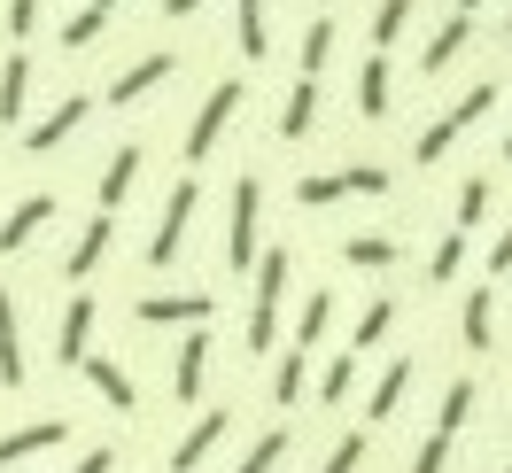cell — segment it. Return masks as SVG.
Listing matches in <instances>:
<instances>
[{"label": "cell", "mask_w": 512, "mask_h": 473, "mask_svg": "<svg viewBox=\"0 0 512 473\" xmlns=\"http://www.w3.org/2000/svg\"><path fill=\"white\" fill-rule=\"evenodd\" d=\"M280 295H288V256L272 249L264 264H256V303H249V357H264V349L280 342Z\"/></svg>", "instance_id": "obj_1"}, {"label": "cell", "mask_w": 512, "mask_h": 473, "mask_svg": "<svg viewBox=\"0 0 512 473\" xmlns=\"http://www.w3.org/2000/svg\"><path fill=\"white\" fill-rule=\"evenodd\" d=\"M256 225H264V187L249 179H233V225H225V272H249L256 256Z\"/></svg>", "instance_id": "obj_2"}, {"label": "cell", "mask_w": 512, "mask_h": 473, "mask_svg": "<svg viewBox=\"0 0 512 473\" xmlns=\"http://www.w3.org/2000/svg\"><path fill=\"white\" fill-rule=\"evenodd\" d=\"M194 202H202V179L187 171L179 187L163 194V225H156V241H148V264H156V272L171 264V256H179V241H187V225H194Z\"/></svg>", "instance_id": "obj_3"}, {"label": "cell", "mask_w": 512, "mask_h": 473, "mask_svg": "<svg viewBox=\"0 0 512 473\" xmlns=\"http://www.w3.org/2000/svg\"><path fill=\"white\" fill-rule=\"evenodd\" d=\"M233 101H241V86H233V78H225V86H210V101L194 109V125H187V163H210L225 117H233Z\"/></svg>", "instance_id": "obj_4"}, {"label": "cell", "mask_w": 512, "mask_h": 473, "mask_svg": "<svg viewBox=\"0 0 512 473\" xmlns=\"http://www.w3.org/2000/svg\"><path fill=\"white\" fill-rule=\"evenodd\" d=\"M55 357H63V365H86V357H94V295H86V287H78L63 303V318H55Z\"/></svg>", "instance_id": "obj_5"}, {"label": "cell", "mask_w": 512, "mask_h": 473, "mask_svg": "<svg viewBox=\"0 0 512 473\" xmlns=\"http://www.w3.org/2000/svg\"><path fill=\"white\" fill-rule=\"evenodd\" d=\"M78 125H86V94H63V109H47V117L24 132V148H32V156H55V148H63Z\"/></svg>", "instance_id": "obj_6"}, {"label": "cell", "mask_w": 512, "mask_h": 473, "mask_svg": "<svg viewBox=\"0 0 512 473\" xmlns=\"http://www.w3.org/2000/svg\"><path fill=\"white\" fill-rule=\"evenodd\" d=\"M202 373H210V334H187L179 357H171V396L194 404V396H202Z\"/></svg>", "instance_id": "obj_7"}, {"label": "cell", "mask_w": 512, "mask_h": 473, "mask_svg": "<svg viewBox=\"0 0 512 473\" xmlns=\"http://www.w3.org/2000/svg\"><path fill=\"white\" fill-rule=\"evenodd\" d=\"M140 318H148V326H179V318L202 326V318H210V295H202V287H187V295H140Z\"/></svg>", "instance_id": "obj_8"}, {"label": "cell", "mask_w": 512, "mask_h": 473, "mask_svg": "<svg viewBox=\"0 0 512 473\" xmlns=\"http://www.w3.org/2000/svg\"><path fill=\"white\" fill-rule=\"evenodd\" d=\"M55 210H63L55 194H32V202H16V210H8V225H0V256H16V249H24V241L39 233V225L55 218Z\"/></svg>", "instance_id": "obj_9"}, {"label": "cell", "mask_w": 512, "mask_h": 473, "mask_svg": "<svg viewBox=\"0 0 512 473\" xmlns=\"http://www.w3.org/2000/svg\"><path fill=\"white\" fill-rule=\"evenodd\" d=\"M140 163H148V156H140L132 140H125V148H117L109 163H101V218H109V210H117V202H125L132 187H140Z\"/></svg>", "instance_id": "obj_10"}, {"label": "cell", "mask_w": 512, "mask_h": 473, "mask_svg": "<svg viewBox=\"0 0 512 473\" xmlns=\"http://www.w3.org/2000/svg\"><path fill=\"white\" fill-rule=\"evenodd\" d=\"M218 435H225V411H202L187 435H179V450H171V473H194L210 450H218Z\"/></svg>", "instance_id": "obj_11"}, {"label": "cell", "mask_w": 512, "mask_h": 473, "mask_svg": "<svg viewBox=\"0 0 512 473\" xmlns=\"http://www.w3.org/2000/svg\"><path fill=\"white\" fill-rule=\"evenodd\" d=\"M0 388H24V334H16V295L0 287Z\"/></svg>", "instance_id": "obj_12"}, {"label": "cell", "mask_w": 512, "mask_h": 473, "mask_svg": "<svg viewBox=\"0 0 512 473\" xmlns=\"http://www.w3.org/2000/svg\"><path fill=\"white\" fill-rule=\"evenodd\" d=\"M163 78H171V55H148V63H132V70H117L109 78V101L125 109V101H140V94H156Z\"/></svg>", "instance_id": "obj_13"}, {"label": "cell", "mask_w": 512, "mask_h": 473, "mask_svg": "<svg viewBox=\"0 0 512 473\" xmlns=\"http://www.w3.org/2000/svg\"><path fill=\"white\" fill-rule=\"evenodd\" d=\"M458 326H466V349H497V295H489V287H466Z\"/></svg>", "instance_id": "obj_14"}, {"label": "cell", "mask_w": 512, "mask_h": 473, "mask_svg": "<svg viewBox=\"0 0 512 473\" xmlns=\"http://www.w3.org/2000/svg\"><path fill=\"white\" fill-rule=\"evenodd\" d=\"M86 380H94V396H109L117 411H140V388H132L125 365H109V357H86Z\"/></svg>", "instance_id": "obj_15"}, {"label": "cell", "mask_w": 512, "mask_h": 473, "mask_svg": "<svg viewBox=\"0 0 512 473\" xmlns=\"http://www.w3.org/2000/svg\"><path fill=\"white\" fill-rule=\"evenodd\" d=\"M55 442H63V419L16 427V435H0V466H16V458H39V450H55Z\"/></svg>", "instance_id": "obj_16"}, {"label": "cell", "mask_w": 512, "mask_h": 473, "mask_svg": "<svg viewBox=\"0 0 512 473\" xmlns=\"http://www.w3.org/2000/svg\"><path fill=\"white\" fill-rule=\"evenodd\" d=\"M233 47H241L249 63H264V55H272V32H264V0H241V8H233Z\"/></svg>", "instance_id": "obj_17"}, {"label": "cell", "mask_w": 512, "mask_h": 473, "mask_svg": "<svg viewBox=\"0 0 512 473\" xmlns=\"http://www.w3.org/2000/svg\"><path fill=\"white\" fill-rule=\"evenodd\" d=\"M311 125H319V78H295L288 109H280V140H303Z\"/></svg>", "instance_id": "obj_18"}, {"label": "cell", "mask_w": 512, "mask_h": 473, "mask_svg": "<svg viewBox=\"0 0 512 473\" xmlns=\"http://www.w3.org/2000/svg\"><path fill=\"white\" fill-rule=\"evenodd\" d=\"M357 109H365L373 125L396 109V101H388V55H365V70H357Z\"/></svg>", "instance_id": "obj_19"}, {"label": "cell", "mask_w": 512, "mask_h": 473, "mask_svg": "<svg viewBox=\"0 0 512 473\" xmlns=\"http://www.w3.org/2000/svg\"><path fill=\"white\" fill-rule=\"evenodd\" d=\"M24 94H32V63L8 55L0 63V125H24Z\"/></svg>", "instance_id": "obj_20"}, {"label": "cell", "mask_w": 512, "mask_h": 473, "mask_svg": "<svg viewBox=\"0 0 512 473\" xmlns=\"http://www.w3.org/2000/svg\"><path fill=\"white\" fill-rule=\"evenodd\" d=\"M109 233H117V218H94L86 233H78V249H70V264H63V272H70V287L86 280V272H94L101 256H109Z\"/></svg>", "instance_id": "obj_21"}, {"label": "cell", "mask_w": 512, "mask_h": 473, "mask_svg": "<svg viewBox=\"0 0 512 473\" xmlns=\"http://www.w3.org/2000/svg\"><path fill=\"white\" fill-rule=\"evenodd\" d=\"M466 39H474V16H450L443 32L427 39V55H419V63H427V78H435V70H450V63H458V47H466Z\"/></svg>", "instance_id": "obj_22"}, {"label": "cell", "mask_w": 512, "mask_h": 473, "mask_svg": "<svg viewBox=\"0 0 512 473\" xmlns=\"http://www.w3.org/2000/svg\"><path fill=\"white\" fill-rule=\"evenodd\" d=\"M404 388H412V357H396L381 380H373V396H365V411L373 419H396V404H404Z\"/></svg>", "instance_id": "obj_23"}, {"label": "cell", "mask_w": 512, "mask_h": 473, "mask_svg": "<svg viewBox=\"0 0 512 473\" xmlns=\"http://www.w3.org/2000/svg\"><path fill=\"white\" fill-rule=\"evenodd\" d=\"M342 256H350L357 272H388V264H396V241H388V233H350Z\"/></svg>", "instance_id": "obj_24"}, {"label": "cell", "mask_w": 512, "mask_h": 473, "mask_svg": "<svg viewBox=\"0 0 512 473\" xmlns=\"http://www.w3.org/2000/svg\"><path fill=\"white\" fill-rule=\"evenodd\" d=\"M466 419H474V380H450V388H443V411H435V435L450 442Z\"/></svg>", "instance_id": "obj_25"}, {"label": "cell", "mask_w": 512, "mask_h": 473, "mask_svg": "<svg viewBox=\"0 0 512 473\" xmlns=\"http://www.w3.org/2000/svg\"><path fill=\"white\" fill-rule=\"evenodd\" d=\"M303 373H311V349H280V365H272V396L295 404V396H303Z\"/></svg>", "instance_id": "obj_26"}, {"label": "cell", "mask_w": 512, "mask_h": 473, "mask_svg": "<svg viewBox=\"0 0 512 473\" xmlns=\"http://www.w3.org/2000/svg\"><path fill=\"white\" fill-rule=\"evenodd\" d=\"M280 458H288V427H272V435H256V442H249V458H241L233 473H272Z\"/></svg>", "instance_id": "obj_27"}, {"label": "cell", "mask_w": 512, "mask_h": 473, "mask_svg": "<svg viewBox=\"0 0 512 473\" xmlns=\"http://www.w3.org/2000/svg\"><path fill=\"white\" fill-rule=\"evenodd\" d=\"M404 24H412V0H381L373 8V55H388V39L404 32Z\"/></svg>", "instance_id": "obj_28"}, {"label": "cell", "mask_w": 512, "mask_h": 473, "mask_svg": "<svg viewBox=\"0 0 512 473\" xmlns=\"http://www.w3.org/2000/svg\"><path fill=\"white\" fill-rule=\"evenodd\" d=\"M326 63H334V24H326V16H319V24L303 32V78H319Z\"/></svg>", "instance_id": "obj_29"}, {"label": "cell", "mask_w": 512, "mask_h": 473, "mask_svg": "<svg viewBox=\"0 0 512 473\" xmlns=\"http://www.w3.org/2000/svg\"><path fill=\"white\" fill-rule=\"evenodd\" d=\"M458 264H466V233H443L427 256V280H458Z\"/></svg>", "instance_id": "obj_30"}, {"label": "cell", "mask_w": 512, "mask_h": 473, "mask_svg": "<svg viewBox=\"0 0 512 473\" xmlns=\"http://www.w3.org/2000/svg\"><path fill=\"white\" fill-rule=\"evenodd\" d=\"M350 388H357V357H350V349H342V357H334V365H326V380H319V396H326V404H350Z\"/></svg>", "instance_id": "obj_31"}, {"label": "cell", "mask_w": 512, "mask_h": 473, "mask_svg": "<svg viewBox=\"0 0 512 473\" xmlns=\"http://www.w3.org/2000/svg\"><path fill=\"white\" fill-rule=\"evenodd\" d=\"M489 109H497V86H474V94H458V101H450V125L466 132V125H481Z\"/></svg>", "instance_id": "obj_32"}, {"label": "cell", "mask_w": 512, "mask_h": 473, "mask_svg": "<svg viewBox=\"0 0 512 473\" xmlns=\"http://www.w3.org/2000/svg\"><path fill=\"white\" fill-rule=\"evenodd\" d=\"M295 202H303V210H326V202H342V171H319V179H295Z\"/></svg>", "instance_id": "obj_33"}, {"label": "cell", "mask_w": 512, "mask_h": 473, "mask_svg": "<svg viewBox=\"0 0 512 473\" xmlns=\"http://www.w3.org/2000/svg\"><path fill=\"white\" fill-rule=\"evenodd\" d=\"M326 318H334V295H326V287H319V295H311V303L295 311V334H303V349H311V342H319V334H326Z\"/></svg>", "instance_id": "obj_34"}, {"label": "cell", "mask_w": 512, "mask_h": 473, "mask_svg": "<svg viewBox=\"0 0 512 473\" xmlns=\"http://www.w3.org/2000/svg\"><path fill=\"white\" fill-rule=\"evenodd\" d=\"M388 318H396V303H388V295H373V303H365V318H357V349H373L388 334Z\"/></svg>", "instance_id": "obj_35"}, {"label": "cell", "mask_w": 512, "mask_h": 473, "mask_svg": "<svg viewBox=\"0 0 512 473\" xmlns=\"http://www.w3.org/2000/svg\"><path fill=\"white\" fill-rule=\"evenodd\" d=\"M101 24H109L101 8H78V16L63 24V47H94V39H101Z\"/></svg>", "instance_id": "obj_36"}, {"label": "cell", "mask_w": 512, "mask_h": 473, "mask_svg": "<svg viewBox=\"0 0 512 473\" xmlns=\"http://www.w3.org/2000/svg\"><path fill=\"white\" fill-rule=\"evenodd\" d=\"M342 194H388V171L381 163H350V171H342Z\"/></svg>", "instance_id": "obj_37"}, {"label": "cell", "mask_w": 512, "mask_h": 473, "mask_svg": "<svg viewBox=\"0 0 512 473\" xmlns=\"http://www.w3.org/2000/svg\"><path fill=\"white\" fill-rule=\"evenodd\" d=\"M481 210H489V179H466V187H458V233L481 225Z\"/></svg>", "instance_id": "obj_38"}, {"label": "cell", "mask_w": 512, "mask_h": 473, "mask_svg": "<svg viewBox=\"0 0 512 473\" xmlns=\"http://www.w3.org/2000/svg\"><path fill=\"white\" fill-rule=\"evenodd\" d=\"M357 466H365V435H342L326 450V473H357Z\"/></svg>", "instance_id": "obj_39"}, {"label": "cell", "mask_w": 512, "mask_h": 473, "mask_svg": "<svg viewBox=\"0 0 512 473\" xmlns=\"http://www.w3.org/2000/svg\"><path fill=\"white\" fill-rule=\"evenodd\" d=\"M443 466H450V442L427 435V442H419V458H412V473H443Z\"/></svg>", "instance_id": "obj_40"}, {"label": "cell", "mask_w": 512, "mask_h": 473, "mask_svg": "<svg viewBox=\"0 0 512 473\" xmlns=\"http://www.w3.org/2000/svg\"><path fill=\"white\" fill-rule=\"evenodd\" d=\"M39 24V0H8V39H32Z\"/></svg>", "instance_id": "obj_41"}, {"label": "cell", "mask_w": 512, "mask_h": 473, "mask_svg": "<svg viewBox=\"0 0 512 473\" xmlns=\"http://www.w3.org/2000/svg\"><path fill=\"white\" fill-rule=\"evenodd\" d=\"M497 272H512V225L497 233V249H489V280H497Z\"/></svg>", "instance_id": "obj_42"}, {"label": "cell", "mask_w": 512, "mask_h": 473, "mask_svg": "<svg viewBox=\"0 0 512 473\" xmlns=\"http://www.w3.org/2000/svg\"><path fill=\"white\" fill-rule=\"evenodd\" d=\"M109 466H117V450H86V458H78L70 473H109Z\"/></svg>", "instance_id": "obj_43"}, {"label": "cell", "mask_w": 512, "mask_h": 473, "mask_svg": "<svg viewBox=\"0 0 512 473\" xmlns=\"http://www.w3.org/2000/svg\"><path fill=\"white\" fill-rule=\"evenodd\" d=\"M210 0H163V16H202Z\"/></svg>", "instance_id": "obj_44"}, {"label": "cell", "mask_w": 512, "mask_h": 473, "mask_svg": "<svg viewBox=\"0 0 512 473\" xmlns=\"http://www.w3.org/2000/svg\"><path fill=\"white\" fill-rule=\"evenodd\" d=\"M497 156H505V163H512V125H505V148H497Z\"/></svg>", "instance_id": "obj_45"}, {"label": "cell", "mask_w": 512, "mask_h": 473, "mask_svg": "<svg viewBox=\"0 0 512 473\" xmlns=\"http://www.w3.org/2000/svg\"><path fill=\"white\" fill-rule=\"evenodd\" d=\"M94 8H101V16H109V8H125V0H94Z\"/></svg>", "instance_id": "obj_46"}, {"label": "cell", "mask_w": 512, "mask_h": 473, "mask_svg": "<svg viewBox=\"0 0 512 473\" xmlns=\"http://www.w3.org/2000/svg\"><path fill=\"white\" fill-rule=\"evenodd\" d=\"M466 8H481V0H466Z\"/></svg>", "instance_id": "obj_47"}, {"label": "cell", "mask_w": 512, "mask_h": 473, "mask_svg": "<svg viewBox=\"0 0 512 473\" xmlns=\"http://www.w3.org/2000/svg\"><path fill=\"white\" fill-rule=\"evenodd\" d=\"M497 473H512V466H497Z\"/></svg>", "instance_id": "obj_48"}]
</instances>
